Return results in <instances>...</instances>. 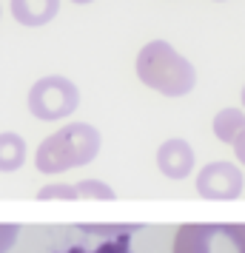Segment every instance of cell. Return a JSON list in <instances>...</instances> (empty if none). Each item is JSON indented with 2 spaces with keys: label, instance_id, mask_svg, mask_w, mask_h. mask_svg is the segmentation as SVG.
Masks as SVG:
<instances>
[{
  "label": "cell",
  "instance_id": "1",
  "mask_svg": "<svg viewBox=\"0 0 245 253\" xmlns=\"http://www.w3.org/2000/svg\"><path fill=\"white\" fill-rule=\"evenodd\" d=\"M137 77L146 88L163 97H186L197 85V69L168 40H148L137 54Z\"/></svg>",
  "mask_w": 245,
  "mask_h": 253
},
{
  "label": "cell",
  "instance_id": "2",
  "mask_svg": "<svg viewBox=\"0 0 245 253\" xmlns=\"http://www.w3.org/2000/svg\"><path fill=\"white\" fill-rule=\"evenodd\" d=\"M100 131L89 123H69L51 137H46L35 151V165L40 173H63L80 168L100 154Z\"/></svg>",
  "mask_w": 245,
  "mask_h": 253
},
{
  "label": "cell",
  "instance_id": "3",
  "mask_svg": "<svg viewBox=\"0 0 245 253\" xmlns=\"http://www.w3.org/2000/svg\"><path fill=\"white\" fill-rule=\"evenodd\" d=\"M174 253H245V222H188L174 233Z\"/></svg>",
  "mask_w": 245,
  "mask_h": 253
},
{
  "label": "cell",
  "instance_id": "4",
  "mask_svg": "<svg viewBox=\"0 0 245 253\" xmlns=\"http://www.w3.org/2000/svg\"><path fill=\"white\" fill-rule=\"evenodd\" d=\"M26 103H29L32 117L43 120V123L66 120L80 105V88L63 74H46L29 88V100Z\"/></svg>",
  "mask_w": 245,
  "mask_h": 253
},
{
  "label": "cell",
  "instance_id": "5",
  "mask_svg": "<svg viewBox=\"0 0 245 253\" xmlns=\"http://www.w3.org/2000/svg\"><path fill=\"white\" fill-rule=\"evenodd\" d=\"M243 185L245 176L240 171V165L225 160L208 162L197 173V194L202 199H214V202H231L237 196H243Z\"/></svg>",
  "mask_w": 245,
  "mask_h": 253
},
{
  "label": "cell",
  "instance_id": "6",
  "mask_svg": "<svg viewBox=\"0 0 245 253\" xmlns=\"http://www.w3.org/2000/svg\"><path fill=\"white\" fill-rule=\"evenodd\" d=\"M194 162H197L194 160V148L180 137L165 139L157 148V168L168 179H186L188 173L194 171Z\"/></svg>",
  "mask_w": 245,
  "mask_h": 253
},
{
  "label": "cell",
  "instance_id": "7",
  "mask_svg": "<svg viewBox=\"0 0 245 253\" xmlns=\"http://www.w3.org/2000/svg\"><path fill=\"white\" fill-rule=\"evenodd\" d=\"M12 17L26 29L49 26L60 12V0H9Z\"/></svg>",
  "mask_w": 245,
  "mask_h": 253
},
{
  "label": "cell",
  "instance_id": "8",
  "mask_svg": "<svg viewBox=\"0 0 245 253\" xmlns=\"http://www.w3.org/2000/svg\"><path fill=\"white\" fill-rule=\"evenodd\" d=\"M211 128H214V137L220 139V142H228V145H231L234 139L245 131V111H243V108L228 105V108L217 111L214 126H211Z\"/></svg>",
  "mask_w": 245,
  "mask_h": 253
},
{
  "label": "cell",
  "instance_id": "9",
  "mask_svg": "<svg viewBox=\"0 0 245 253\" xmlns=\"http://www.w3.org/2000/svg\"><path fill=\"white\" fill-rule=\"evenodd\" d=\"M26 162V139L14 131L0 134V171L12 173Z\"/></svg>",
  "mask_w": 245,
  "mask_h": 253
},
{
  "label": "cell",
  "instance_id": "10",
  "mask_svg": "<svg viewBox=\"0 0 245 253\" xmlns=\"http://www.w3.org/2000/svg\"><path fill=\"white\" fill-rule=\"evenodd\" d=\"M63 253H134L131 251V228H126L123 233H117L111 239H105L97 248H69Z\"/></svg>",
  "mask_w": 245,
  "mask_h": 253
},
{
  "label": "cell",
  "instance_id": "11",
  "mask_svg": "<svg viewBox=\"0 0 245 253\" xmlns=\"http://www.w3.org/2000/svg\"><path fill=\"white\" fill-rule=\"evenodd\" d=\"M74 191H77V199H114V191L100 179H83L74 185Z\"/></svg>",
  "mask_w": 245,
  "mask_h": 253
},
{
  "label": "cell",
  "instance_id": "12",
  "mask_svg": "<svg viewBox=\"0 0 245 253\" xmlns=\"http://www.w3.org/2000/svg\"><path fill=\"white\" fill-rule=\"evenodd\" d=\"M37 199H77L74 185H46L37 191Z\"/></svg>",
  "mask_w": 245,
  "mask_h": 253
},
{
  "label": "cell",
  "instance_id": "13",
  "mask_svg": "<svg viewBox=\"0 0 245 253\" xmlns=\"http://www.w3.org/2000/svg\"><path fill=\"white\" fill-rule=\"evenodd\" d=\"M20 236V225L14 222H0V253H9Z\"/></svg>",
  "mask_w": 245,
  "mask_h": 253
},
{
  "label": "cell",
  "instance_id": "14",
  "mask_svg": "<svg viewBox=\"0 0 245 253\" xmlns=\"http://www.w3.org/2000/svg\"><path fill=\"white\" fill-rule=\"evenodd\" d=\"M231 145H234V154H237V160L245 165V131H243V134H240L237 139H234Z\"/></svg>",
  "mask_w": 245,
  "mask_h": 253
},
{
  "label": "cell",
  "instance_id": "15",
  "mask_svg": "<svg viewBox=\"0 0 245 253\" xmlns=\"http://www.w3.org/2000/svg\"><path fill=\"white\" fill-rule=\"evenodd\" d=\"M69 3H74V6H89V3H94V0H69Z\"/></svg>",
  "mask_w": 245,
  "mask_h": 253
},
{
  "label": "cell",
  "instance_id": "16",
  "mask_svg": "<svg viewBox=\"0 0 245 253\" xmlns=\"http://www.w3.org/2000/svg\"><path fill=\"white\" fill-rule=\"evenodd\" d=\"M240 100H243V111H245V85H243V91H240Z\"/></svg>",
  "mask_w": 245,
  "mask_h": 253
},
{
  "label": "cell",
  "instance_id": "17",
  "mask_svg": "<svg viewBox=\"0 0 245 253\" xmlns=\"http://www.w3.org/2000/svg\"><path fill=\"white\" fill-rule=\"evenodd\" d=\"M217 3H225V0H217Z\"/></svg>",
  "mask_w": 245,
  "mask_h": 253
}]
</instances>
